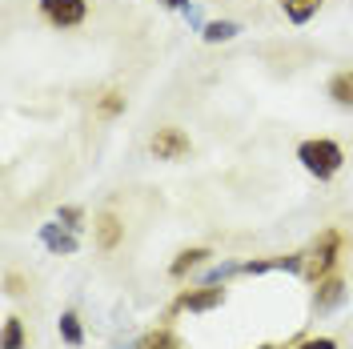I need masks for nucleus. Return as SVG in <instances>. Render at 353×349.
Wrapping results in <instances>:
<instances>
[{
	"label": "nucleus",
	"instance_id": "nucleus-6",
	"mask_svg": "<svg viewBox=\"0 0 353 349\" xmlns=\"http://www.w3.org/2000/svg\"><path fill=\"white\" fill-rule=\"evenodd\" d=\"M221 301H225V289L205 285V289H193V293H181L173 309H213V306H221Z\"/></svg>",
	"mask_w": 353,
	"mask_h": 349
},
{
	"label": "nucleus",
	"instance_id": "nucleus-18",
	"mask_svg": "<svg viewBox=\"0 0 353 349\" xmlns=\"http://www.w3.org/2000/svg\"><path fill=\"white\" fill-rule=\"evenodd\" d=\"M8 293H12V297H17V293H24V289H21V277H17V273H8Z\"/></svg>",
	"mask_w": 353,
	"mask_h": 349
},
{
	"label": "nucleus",
	"instance_id": "nucleus-4",
	"mask_svg": "<svg viewBox=\"0 0 353 349\" xmlns=\"http://www.w3.org/2000/svg\"><path fill=\"white\" fill-rule=\"evenodd\" d=\"M149 149H153L157 161H185V157L193 153V141H189V132H181V129H173V125H165V129L153 132Z\"/></svg>",
	"mask_w": 353,
	"mask_h": 349
},
{
	"label": "nucleus",
	"instance_id": "nucleus-19",
	"mask_svg": "<svg viewBox=\"0 0 353 349\" xmlns=\"http://www.w3.org/2000/svg\"><path fill=\"white\" fill-rule=\"evenodd\" d=\"M189 0H165V8H185Z\"/></svg>",
	"mask_w": 353,
	"mask_h": 349
},
{
	"label": "nucleus",
	"instance_id": "nucleus-8",
	"mask_svg": "<svg viewBox=\"0 0 353 349\" xmlns=\"http://www.w3.org/2000/svg\"><path fill=\"white\" fill-rule=\"evenodd\" d=\"M209 257H213V253H209L205 245H193V249H181V253H176V261L169 265V277H185V273H193L197 265H205Z\"/></svg>",
	"mask_w": 353,
	"mask_h": 349
},
{
	"label": "nucleus",
	"instance_id": "nucleus-3",
	"mask_svg": "<svg viewBox=\"0 0 353 349\" xmlns=\"http://www.w3.org/2000/svg\"><path fill=\"white\" fill-rule=\"evenodd\" d=\"M37 8L52 28H77L88 21V0H37Z\"/></svg>",
	"mask_w": 353,
	"mask_h": 349
},
{
	"label": "nucleus",
	"instance_id": "nucleus-20",
	"mask_svg": "<svg viewBox=\"0 0 353 349\" xmlns=\"http://www.w3.org/2000/svg\"><path fill=\"white\" fill-rule=\"evenodd\" d=\"M261 349H281V346H261Z\"/></svg>",
	"mask_w": 353,
	"mask_h": 349
},
{
	"label": "nucleus",
	"instance_id": "nucleus-2",
	"mask_svg": "<svg viewBox=\"0 0 353 349\" xmlns=\"http://www.w3.org/2000/svg\"><path fill=\"white\" fill-rule=\"evenodd\" d=\"M341 249H345L341 229H325L321 237L309 245V253H301V273L317 285L321 277H330L333 269H337V261H341Z\"/></svg>",
	"mask_w": 353,
	"mask_h": 349
},
{
	"label": "nucleus",
	"instance_id": "nucleus-5",
	"mask_svg": "<svg viewBox=\"0 0 353 349\" xmlns=\"http://www.w3.org/2000/svg\"><path fill=\"white\" fill-rule=\"evenodd\" d=\"M92 233H97V249L101 253H112L121 241H125V225H121V217L117 213H97V225H92Z\"/></svg>",
	"mask_w": 353,
	"mask_h": 349
},
{
	"label": "nucleus",
	"instance_id": "nucleus-1",
	"mask_svg": "<svg viewBox=\"0 0 353 349\" xmlns=\"http://www.w3.org/2000/svg\"><path fill=\"white\" fill-rule=\"evenodd\" d=\"M297 161H301V169L309 177H317V181H330V177L341 173V165H345V149L330 141V137H309L297 145Z\"/></svg>",
	"mask_w": 353,
	"mask_h": 349
},
{
	"label": "nucleus",
	"instance_id": "nucleus-14",
	"mask_svg": "<svg viewBox=\"0 0 353 349\" xmlns=\"http://www.w3.org/2000/svg\"><path fill=\"white\" fill-rule=\"evenodd\" d=\"M21 346H24L21 317H4V349H21Z\"/></svg>",
	"mask_w": 353,
	"mask_h": 349
},
{
	"label": "nucleus",
	"instance_id": "nucleus-16",
	"mask_svg": "<svg viewBox=\"0 0 353 349\" xmlns=\"http://www.w3.org/2000/svg\"><path fill=\"white\" fill-rule=\"evenodd\" d=\"M293 349H337V341L333 337H309V341H301V346H293Z\"/></svg>",
	"mask_w": 353,
	"mask_h": 349
},
{
	"label": "nucleus",
	"instance_id": "nucleus-15",
	"mask_svg": "<svg viewBox=\"0 0 353 349\" xmlns=\"http://www.w3.org/2000/svg\"><path fill=\"white\" fill-rule=\"evenodd\" d=\"M61 333H65L68 346H81V341H85V333H81V317H77V313H65V317H61Z\"/></svg>",
	"mask_w": 353,
	"mask_h": 349
},
{
	"label": "nucleus",
	"instance_id": "nucleus-9",
	"mask_svg": "<svg viewBox=\"0 0 353 349\" xmlns=\"http://www.w3.org/2000/svg\"><path fill=\"white\" fill-rule=\"evenodd\" d=\"M97 121H112V117H121L125 112V92L121 88H105L101 97H97Z\"/></svg>",
	"mask_w": 353,
	"mask_h": 349
},
{
	"label": "nucleus",
	"instance_id": "nucleus-10",
	"mask_svg": "<svg viewBox=\"0 0 353 349\" xmlns=\"http://www.w3.org/2000/svg\"><path fill=\"white\" fill-rule=\"evenodd\" d=\"M317 8H321V0H281V12H285L293 24H305L317 17Z\"/></svg>",
	"mask_w": 353,
	"mask_h": 349
},
{
	"label": "nucleus",
	"instance_id": "nucleus-11",
	"mask_svg": "<svg viewBox=\"0 0 353 349\" xmlns=\"http://www.w3.org/2000/svg\"><path fill=\"white\" fill-rule=\"evenodd\" d=\"M341 289H345V285H341V277H337V273H330V277H321V281H317V293H313V301L325 309V306H333V301L341 297Z\"/></svg>",
	"mask_w": 353,
	"mask_h": 349
},
{
	"label": "nucleus",
	"instance_id": "nucleus-13",
	"mask_svg": "<svg viewBox=\"0 0 353 349\" xmlns=\"http://www.w3.org/2000/svg\"><path fill=\"white\" fill-rule=\"evenodd\" d=\"M233 37H237V24H233V21H213V24H205V41H209V44L233 41Z\"/></svg>",
	"mask_w": 353,
	"mask_h": 349
},
{
	"label": "nucleus",
	"instance_id": "nucleus-17",
	"mask_svg": "<svg viewBox=\"0 0 353 349\" xmlns=\"http://www.w3.org/2000/svg\"><path fill=\"white\" fill-rule=\"evenodd\" d=\"M44 237H48V245H52V249H65V253H72V237H61L57 229H48Z\"/></svg>",
	"mask_w": 353,
	"mask_h": 349
},
{
	"label": "nucleus",
	"instance_id": "nucleus-12",
	"mask_svg": "<svg viewBox=\"0 0 353 349\" xmlns=\"http://www.w3.org/2000/svg\"><path fill=\"white\" fill-rule=\"evenodd\" d=\"M137 349H181V341L173 337V329H153Z\"/></svg>",
	"mask_w": 353,
	"mask_h": 349
},
{
	"label": "nucleus",
	"instance_id": "nucleus-7",
	"mask_svg": "<svg viewBox=\"0 0 353 349\" xmlns=\"http://www.w3.org/2000/svg\"><path fill=\"white\" fill-rule=\"evenodd\" d=\"M325 92H330V101L337 105V109H353V68L333 72L330 85H325Z\"/></svg>",
	"mask_w": 353,
	"mask_h": 349
}]
</instances>
